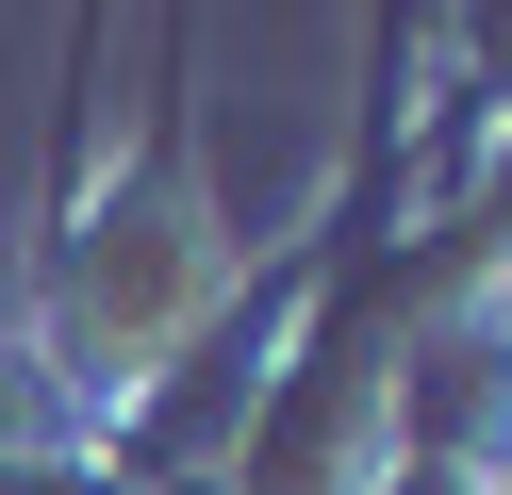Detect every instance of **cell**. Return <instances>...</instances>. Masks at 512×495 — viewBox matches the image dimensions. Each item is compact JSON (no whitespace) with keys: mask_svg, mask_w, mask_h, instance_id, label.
I'll return each mask as SVG.
<instances>
[{"mask_svg":"<svg viewBox=\"0 0 512 495\" xmlns=\"http://www.w3.org/2000/svg\"><path fill=\"white\" fill-rule=\"evenodd\" d=\"M67 479H100V429H83L67 380L0 330V495H67Z\"/></svg>","mask_w":512,"mask_h":495,"instance_id":"2","label":"cell"},{"mask_svg":"<svg viewBox=\"0 0 512 495\" xmlns=\"http://www.w3.org/2000/svg\"><path fill=\"white\" fill-rule=\"evenodd\" d=\"M182 66H199V33L166 17V33H149V116H133V149H116V165H83V116H67L34 264H17V314H0L50 380H67L83 429H116V413H133V396L248 297V281H232V215H215V182H199Z\"/></svg>","mask_w":512,"mask_h":495,"instance_id":"1","label":"cell"}]
</instances>
